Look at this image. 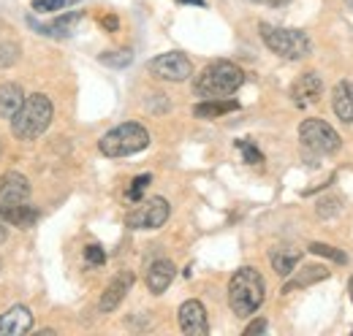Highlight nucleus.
Instances as JSON below:
<instances>
[{"label": "nucleus", "instance_id": "6", "mask_svg": "<svg viewBox=\"0 0 353 336\" xmlns=\"http://www.w3.org/2000/svg\"><path fill=\"white\" fill-rule=\"evenodd\" d=\"M299 141H302L305 149L315 152V155H332V152L340 149L337 130L323 120H305L299 127Z\"/></svg>", "mask_w": 353, "mask_h": 336}, {"label": "nucleus", "instance_id": "31", "mask_svg": "<svg viewBox=\"0 0 353 336\" xmlns=\"http://www.w3.org/2000/svg\"><path fill=\"white\" fill-rule=\"evenodd\" d=\"M101 25H103L106 30H117V25H120V22H117V17H106Z\"/></svg>", "mask_w": 353, "mask_h": 336}, {"label": "nucleus", "instance_id": "16", "mask_svg": "<svg viewBox=\"0 0 353 336\" xmlns=\"http://www.w3.org/2000/svg\"><path fill=\"white\" fill-rule=\"evenodd\" d=\"M30 198V182L19 171H8L0 176V201H28Z\"/></svg>", "mask_w": 353, "mask_h": 336}, {"label": "nucleus", "instance_id": "23", "mask_svg": "<svg viewBox=\"0 0 353 336\" xmlns=\"http://www.w3.org/2000/svg\"><path fill=\"white\" fill-rule=\"evenodd\" d=\"M310 252L312 255H321V258H329V260H334V263H348V255L343 250H337V247H329V244H321V242H312L310 244Z\"/></svg>", "mask_w": 353, "mask_h": 336}, {"label": "nucleus", "instance_id": "19", "mask_svg": "<svg viewBox=\"0 0 353 336\" xmlns=\"http://www.w3.org/2000/svg\"><path fill=\"white\" fill-rule=\"evenodd\" d=\"M236 109H239V103H236V101H225V98H207L204 103H199V106L193 109V114H196L199 120H215V117H223V114L236 112Z\"/></svg>", "mask_w": 353, "mask_h": 336}, {"label": "nucleus", "instance_id": "21", "mask_svg": "<svg viewBox=\"0 0 353 336\" xmlns=\"http://www.w3.org/2000/svg\"><path fill=\"white\" fill-rule=\"evenodd\" d=\"M299 250H272L269 260H272V269L280 274V277H291L296 263H299Z\"/></svg>", "mask_w": 353, "mask_h": 336}, {"label": "nucleus", "instance_id": "24", "mask_svg": "<svg viewBox=\"0 0 353 336\" xmlns=\"http://www.w3.org/2000/svg\"><path fill=\"white\" fill-rule=\"evenodd\" d=\"M17 60H19V46L14 41L0 43V68H11Z\"/></svg>", "mask_w": 353, "mask_h": 336}, {"label": "nucleus", "instance_id": "8", "mask_svg": "<svg viewBox=\"0 0 353 336\" xmlns=\"http://www.w3.org/2000/svg\"><path fill=\"white\" fill-rule=\"evenodd\" d=\"M150 74L163 82H185V79H190L193 65L182 52H166V54H158L150 60Z\"/></svg>", "mask_w": 353, "mask_h": 336}, {"label": "nucleus", "instance_id": "1", "mask_svg": "<svg viewBox=\"0 0 353 336\" xmlns=\"http://www.w3.org/2000/svg\"><path fill=\"white\" fill-rule=\"evenodd\" d=\"M264 295H266V285H264V277L259 274V269L242 266L239 271H234V277L228 282V306L234 309L236 317L256 315V309L264 304Z\"/></svg>", "mask_w": 353, "mask_h": 336}, {"label": "nucleus", "instance_id": "10", "mask_svg": "<svg viewBox=\"0 0 353 336\" xmlns=\"http://www.w3.org/2000/svg\"><path fill=\"white\" fill-rule=\"evenodd\" d=\"M321 92H323V79L315 74V71H307V74H302L294 87H291V98H294V103L299 106V109H307L312 103H318L321 101Z\"/></svg>", "mask_w": 353, "mask_h": 336}, {"label": "nucleus", "instance_id": "11", "mask_svg": "<svg viewBox=\"0 0 353 336\" xmlns=\"http://www.w3.org/2000/svg\"><path fill=\"white\" fill-rule=\"evenodd\" d=\"M79 19H82V11H68V14H63V17L52 19V22H39V19L28 17L30 28H36L41 36H54V39H68L74 33V28L79 25Z\"/></svg>", "mask_w": 353, "mask_h": 336}, {"label": "nucleus", "instance_id": "17", "mask_svg": "<svg viewBox=\"0 0 353 336\" xmlns=\"http://www.w3.org/2000/svg\"><path fill=\"white\" fill-rule=\"evenodd\" d=\"M332 109L337 120L353 123V82H337L332 92Z\"/></svg>", "mask_w": 353, "mask_h": 336}, {"label": "nucleus", "instance_id": "4", "mask_svg": "<svg viewBox=\"0 0 353 336\" xmlns=\"http://www.w3.org/2000/svg\"><path fill=\"white\" fill-rule=\"evenodd\" d=\"M147 144H150L147 127L139 125V123H125V125L112 127V130L98 141V149H101L106 158H128V155H136V152L147 149Z\"/></svg>", "mask_w": 353, "mask_h": 336}, {"label": "nucleus", "instance_id": "35", "mask_svg": "<svg viewBox=\"0 0 353 336\" xmlns=\"http://www.w3.org/2000/svg\"><path fill=\"white\" fill-rule=\"evenodd\" d=\"M348 293H351V301H353V277H351V282H348Z\"/></svg>", "mask_w": 353, "mask_h": 336}, {"label": "nucleus", "instance_id": "29", "mask_svg": "<svg viewBox=\"0 0 353 336\" xmlns=\"http://www.w3.org/2000/svg\"><path fill=\"white\" fill-rule=\"evenodd\" d=\"M68 0H33V11H41V14H49V11H60Z\"/></svg>", "mask_w": 353, "mask_h": 336}, {"label": "nucleus", "instance_id": "12", "mask_svg": "<svg viewBox=\"0 0 353 336\" xmlns=\"http://www.w3.org/2000/svg\"><path fill=\"white\" fill-rule=\"evenodd\" d=\"M0 217L14 228H30L39 220V209L28 201H0Z\"/></svg>", "mask_w": 353, "mask_h": 336}, {"label": "nucleus", "instance_id": "37", "mask_svg": "<svg viewBox=\"0 0 353 336\" xmlns=\"http://www.w3.org/2000/svg\"><path fill=\"white\" fill-rule=\"evenodd\" d=\"M256 3H266V0H256Z\"/></svg>", "mask_w": 353, "mask_h": 336}, {"label": "nucleus", "instance_id": "3", "mask_svg": "<svg viewBox=\"0 0 353 336\" xmlns=\"http://www.w3.org/2000/svg\"><path fill=\"white\" fill-rule=\"evenodd\" d=\"M242 84H245V71L228 60H218L201 71V76L196 79V92L201 98H225L234 95Z\"/></svg>", "mask_w": 353, "mask_h": 336}, {"label": "nucleus", "instance_id": "34", "mask_svg": "<svg viewBox=\"0 0 353 336\" xmlns=\"http://www.w3.org/2000/svg\"><path fill=\"white\" fill-rule=\"evenodd\" d=\"M176 3H190V6H204V0H176Z\"/></svg>", "mask_w": 353, "mask_h": 336}, {"label": "nucleus", "instance_id": "25", "mask_svg": "<svg viewBox=\"0 0 353 336\" xmlns=\"http://www.w3.org/2000/svg\"><path fill=\"white\" fill-rule=\"evenodd\" d=\"M150 182H152V176H150V174L136 176V179L131 182V187H128V193H125V198H128V201H139V198H141V193L147 190V185H150Z\"/></svg>", "mask_w": 353, "mask_h": 336}, {"label": "nucleus", "instance_id": "20", "mask_svg": "<svg viewBox=\"0 0 353 336\" xmlns=\"http://www.w3.org/2000/svg\"><path fill=\"white\" fill-rule=\"evenodd\" d=\"M321 280H329V269L326 266H305L291 282H285L283 293H294L299 288H310L312 282H321Z\"/></svg>", "mask_w": 353, "mask_h": 336}, {"label": "nucleus", "instance_id": "7", "mask_svg": "<svg viewBox=\"0 0 353 336\" xmlns=\"http://www.w3.org/2000/svg\"><path fill=\"white\" fill-rule=\"evenodd\" d=\"M169 211H172L169 209V201L161 198V196H155V198L141 201L133 211H128L125 222H128V228H133V231H155V228H161L169 220Z\"/></svg>", "mask_w": 353, "mask_h": 336}, {"label": "nucleus", "instance_id": "22", "mask_svg": "<svg viewBox=\"0 0 353 336\" xmlns=\"http://www.w3.org/2000/svg\"><path fill=\"white\" fill-rule=\"evenodd\" d=\"M131 60H133L131 49L103 52V54H101V63H103V65H112V68H125V65H131Z\"/></svg>", "mask_w": 353, "mask_h": 336}, {"label": "nucleus", "instance_id": "9", "mask_svg": "<svg viewBox=\"0 0 353 336\" xmlns=\"http://www.w3.org/2000/svg\"><path fill=\"white\" fill-rule=\"evenodd\" d=\"M176 320H179L182 334H188V336H207L210 334L207 309H204V304H201V301H196V298H190V301H185V304L179 306Z\"/></svg>", "mask_w": 353, "mask_h": 336}, {"label": "nucleus", "instance_id": "28", "mask_svg": "<svg viewBox=\"0 0 353 336\" xmlns=\"http://www.w3.org/2000/svg\"><path fill=\"white\" fill-rule=\"evenodd\" d=\"M85 258H88L90 266H103L106 263V252H103V247H98V244H90L88 250H85Z\"/></svg>", "mask_w": 353, "mask_h": 336}, {"label": "nucleus", "instance_id": "26", "mask_svg": "<svg viewBox=\"0 0 353 336\" xmlns=\"http://www.w3.org/2000/svg\"><path fill=\"white\" fill-rule=\"evenodd\" d=\"M236 147L242 149L245 163H253V166H256V163H264V155H261V152H259V149H256V147H253L248 138H239V141H236Z\"/></svg>", "mask_w": 353, "mask_h": 336}, {"label": "nucleus", "instance_id": "27", "mask_svg": "<svg viewBox=\"0 0 353 336\" xmlns=\"http://www.w3.org/2000/svg\"><path fill=\"white\" fill-rule=\"evenodd\" d=\"M343 209V201L340 198H323V201H318V217H334L337 211Z\"/></svg>", "mask_w": 353, "mask_h": 336}, {"label": "nucleus", "instance_id": "30", "mask_svg": "<svg viewBox=\"0 0 353 336\" xmlns=\"http://www.w3.org/2000/svg\"><path fill=\"white\" fill-rule=\"evenodd\" d=\"M264 331H266V320H256V323H250L245 328V336H256V334H264Z\"/></svg>", "mask_w": 353, "mask_h": 336}, {"label": "nucleus", "instance_id": "13", "mask_svg": "<svg viewBox=\"0 0 353 336\" xmlns=\"http://www.w3.org/2000/svg\"><path fill=\"white\" fill-rule=\"evenodd\" d=\"M33 328V312L28 306H11L0 315V336H19Z\"/></svg>", "mask_w": 353, "mask_h": 336}, {"label": "nucleus", "instance_id": "15", "mask_svg": "<svg viewBox=\"0 0 353 336\" xmlns=\"http://www.w3.org/2000/svg\"><path fill=\"white\" fill-rule=\"evenodd\" d=\"M174 263L172 260H166V258H158V260H152L150 263V269H147V288H150V293L161 295L169 285H172V280H174Z\"/></svg>", "mask_w": 353, "mask_h": 336}, {"label": "nucleus", "instance_id": "5", "mask_svg": "<svg viewBox=\"0 0 353 336\" xmlns=\"http://www.w3.org/2000/svg\"><path fill=\"white\" fill-rule=\"evenodd\" d=\"M261 39L264 43L280 57L285 60H302L312 52V43H310L307 33L302 30H291V28H277V25H269L261 22Z\"/></svg>", "mask_w": 353, "mask_h": 336}, {"label": "nucleus", "instance_id": "36", "mask_svg": "<svg viewBox=\"0 0 353 336\" xmlns=\"http://www.w3.org/2000/svg\"><path fill=\"white\" fill-rule=\"evenodd\" d=\"M345 3H348V6H353V0H345Z\"/></svg>", "mask_w": 353, "mask_h": 336}, {"label": "nucleus", "instance_id": "33", "mask_svg": "<svg viewBox=\"0 0 353 336\" xmlns=\"http://www.w3.org/2000/svg\"><path fill=\"white\" fill-rule=\"evenodd\" d=\"M285 3H291V0H266V6H274V8H280V6H285Z\"/></svg>", "mask_w": 353, "mask_h": 336}, {"label": "nucleus", "instance_id": "32", "mask_svg": "<svg viewBox=\"0 0 353 336\" xmlns=\"http://www.w3.org/2000/svg\"><path fill=\"white\" fill-rule=\"evenodd\" d=\"M8 239V222L0 217V242H6Z\"/></svg>", "mask_w": 353, "mask_h": 336}, {"label": "nucleus", "instance_id": "2", "mask_svg": "<svg viewBox=\"0 0 353 336\" xmlns=\"http://www.w3.org/2000/svg\"><path fill=\"white\" fill-rule=\"evenodd\" d=\"M52 114H54L52 101L46 98L44 92H33L30 98H25L22 109L11 117V130L22 141H33V138H39L46 127H49Z\"/></svg>", "mask_w": 353, "mask_h": 336}, {"label": "nucleus", "instance_id": "14", "mask_svg": "<svg viewBox=\"0 0 353 336\" xmlns=\"http://www.w3.org/2000/svg\"><path fill=\"white\" fill-rule=\"evenodd\" d=\"M131 285H133L131 271H120V274H117V277L109 282V288L103 291L101 301H98V309H101V312H114V309L123 304L125 293L131 291Z\"/></svg>", "mask_w": 353, "mask_h": 336}, {"label": "nucleus", "instance_id": "18", "mask_svg": "<svg viewBox=\"0 0 353 336\" xmlns=\"http://www.w3.org/2000/svg\"><path fill=\"white\" fill-rule=\"evenodd\" d=\"M22 103H25V92L19 84H0V117L3 120H11L22 109Z\"/></svg>", "mask_w": 353, "mask_h": 336}]
</instances>
